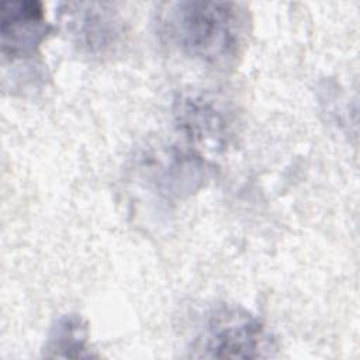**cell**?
Segmentation results:
<instances>
[{
	"label": "cell",
	"instance_id": "277c9868",
	"mask_svg": "<svg viewBox=\"0 0 360 360\" xmlns=\"http://www.w3.org/2000/svg\"><path fill=\"white\" fill-rule=\"evenodd\" d=\"M174 115L181 131L207 149H224L232 138L231 112L222 100L207 91H190L180 96Z\"/></svg>",
	"mask_w": 360,
	"mask_h": 360
},
{
	"label": "cell",
	"instance_id": "6da1fadb",
	"mask_svg": "<svg viewBox=\"0 0 360 360\" xmlns=\"http://www.w3.org/2000/svg\"><path fill=\"white\" fill-rule=\"evenodd\" d=\"M249 14L235 1H174L159 14L162 34L183 53L214 68H225L240 56Z\"/></svg>",
	"mask_w": 360,
	"mask_h": 360
},
{
	"label": "cell",
	"instance_id": "5b68a950",
	"mask_svg": "<svg viewBox=\"0 0 360 360\" xmlns=\"http://www.w3.org/2000/svg\"><path fill=\"white\" fill-rule=\"evenodd\" d=\"M52 31L45 10L37 0H11L0 4V48L8 59L32 56Z\"/></svg>",
	"mask_w": 360,
	"mask_h": 360
},
{
	"label": "cell",
	"instance_id": "8992f818",
	"mask_svg": "<svg viewBox=\"0 0 360 360\" xmlns=\"http://www.w3.org/2000/svg\"><path fill=\"white\" fill-rule=\"evenodd\" d=\"M44 356L51 359H90L97 354L89 346V329L76 314L59 316L49 329Z\"/></svg>",
	"mask_w": 360,
	"mask_h": 360
},
{
	"label": "cell",
	"instance_id": "7a4b0ae2",
	"mask_svg": "<svg viewBox=\"0 0 360 360\" xmlns=\"http://www.w3.org/2000/svg\"><path fill=\"white\" fill-rule=\"evenodd\" d=\"M191 350V356L204 359H266L277 345L256 315L238 305H219L204 319Z\"/></svg>",
	"mask_w": 360,
	"mask_h": 360
},
{
	"label": "cell",
	"instance_id": "3957f363",
	"mask_svg": "<svg viewBox=\"0 0 360 360\" xmlns=\"http://www.w3.org/2000/svg\"><path fill=\"white\" fill-rule=\"evenodd\" d=\"M56 15L66 37L86 56L111 58L127 42L125 21L110 3L65 1Z\"/></svg>",
	"mask_w": 360,
	"mask_h": 360
}]
</instances>
